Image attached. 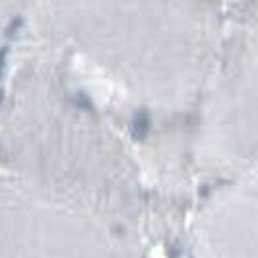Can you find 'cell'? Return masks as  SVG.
Returning <instances> with one entry per match:
<instances>
[{
  "mask_svg": "<svg viewBox=\"0 0 258 258\" xmlns=\"http://www.w3.org/2000/svg\"><path fill=\"white\" fill-rule=\"evenodd\" d=\"M148 130H150V116L146 111H140L134 118V134L138 138H144L148 134Z\"/></svg>",
  "mask_w": 258,
  "mask_h": 258,
  "instance_id": "6da1fadb",
  "label": "cell"
},
{
  "mask_svg": "<svg viewBox=\"0 0 258 258\" xmlns=\"http://www.w3.org/2000/svg\"><path fill=\"white\" fill-rule=\"evenodd\" d=\"M4 56H6V49H2V51H0V74H2V68H4V64H6Z\"/></svg>",
  "mask_w": 258,
  "mask_h": 258,
  "instance_id": "7a4b0ae2",
  "label": "cell"
}]
</instances>
